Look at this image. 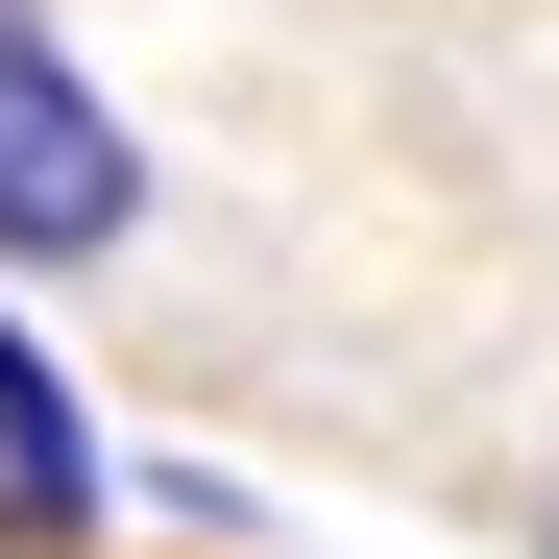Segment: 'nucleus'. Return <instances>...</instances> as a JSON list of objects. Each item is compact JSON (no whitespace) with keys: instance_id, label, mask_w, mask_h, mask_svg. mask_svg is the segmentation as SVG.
Segmentation results:
<instances>
[{"instance_id":"f257e3e1","label":"nucleus","mask_w":559,"mask_h":559,"mask_svg":"<svg viewBox=\"0 0 559 559\" xmlns=\"http://www.w3.org/2000/svg\"><path fill=\"white\" fill-rule=\"evenodd\" d=\"M122 243H146V122L98 98V49L49 0H0V293L122 267Z\"/></svg>"},{"instance_id":"f03ea898","label":"nucleus","mask_w":559,"mask_h":559,"mask_svg":"<svg viewBox=\"0 0 559 559\" xmlns=\"http://www.w3.org/2000/svg\"><path fill=\"white\" fill-rule=\"evenodd\" d=\"M98 535H122V438L73 414V365L0 293V559H98Z\"/></svg>"},{"instance_id":"7ed1b4c3","label":"nucleus","mask_w":559,"mask_h":559,"mask_svg":"<svg viewBox=\"0 0 559 559\" xmlns=\"http://www.w3.org/2000/svg\"><path fill=\"white\" fill-rule=\"evenodd\" d=\"M535 559H559V462H535Z\"/></svg>"}]
</instances>
